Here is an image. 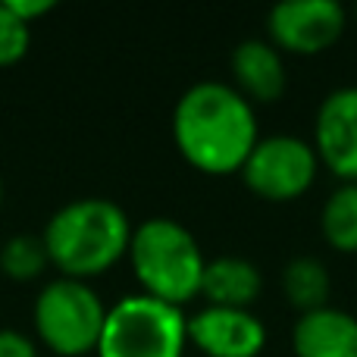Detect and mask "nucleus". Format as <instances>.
<instances>
[{
	"label": "nucleus",
	"mask_w": 357,
	"mask_h": 357,
	"mask_svg": "<svg viewBox=\"0 0 357 357\" xmlns=\"http://www.w3.org/2000/svg\"><path fill=\"white\" fill-rule=\"evenodd\" d=\"M173 138L178 154L210 176L241 169L260 142L251 100L222 82H197L178 98Z\"/></svg>",
	"instance_id": "f257e3e1"
},
{
	"label": "nucleus",
	"mask_w": 357,
	"mask_h": 357,
	"mask_svg": "<svg viewBox=\"0 0 357 357\" xmlns=\"http://www.w3.org/2000/svg\"><path fill=\"white\" fill-rule=\"evenodd\" d=\"M323 238L342 254L357 251V182H342L320 216Z\"/></svg>",
	"instance_id": "4468645a"
},
{
	"label": "nucleus",
	"mask_w": 357,
	"mask_h": 357,
	"mask_svg": "<svg viewBox=\"0 0 357 357\" xmlns=\"http://www.w3.org/2000/svg\"><path fill=\"white\" fill-rule=\"evenodd\" d=\"M107 307L98 291L82 279L60 276L41 289L35 301V329L50 351L82 357L98 351Z\"/></svg>",
	"instance_id": "39448f33"
},
{
	"label": "nucleus",
	"mask_w": 357,
	"mask_h": 357,
	"mask_svg": "<svg viewBox=\"0 0 357 357\" xmlns=\"http://www.w3.org/2000/svg\"><path fill=\"white\" fill-rule=\"evenodd\" d=\"M129 257L144 295L182 307L195 295H201L204 260L197 238L176 220L154 216L132 229Z\"/></svg>",
	"instance_id": "7ed1b4c3"
},
{
	"label": "nucleus",
	"mask_w": 357,
	"mask_h": 357,
	"mask_svg": "<svg viewBox=\"0 0 357 357\" xmlns=\"http://www.w3.org/2000/svg\"><path fill=\"white\" fill-rule=\"evenodd\" d=\"M232 73L241 88V98L270 104L285 91V66L273 41L248 38L232 50Z\"/></svg>",
	"instance_id": "9b49d317"
},
{
	"label": "nucleus",
	"mask_w": 357,
	"mask_h": 357,
	"mask_svg": "<svg viewBox=\"0 0 357 357\" xmlns=\"http://www.w3.org/2000/svg\"><path fill=\"white\" fill-rule=\"evenodd\" d=\"M345 6L335 0H285L270 10L266 29L276 47L291 54H320L339 41Z\"/></svg>",
	"instance_id": "0eeeda50"
},
{
	"label": "nucleus",
	"mask_w": 357,
	"mask_h": 357,
	"mask_svg": "<svg viewBox=\"0 0 357 357\" xmlns=\"http://www.w3.org/2000/svg\"><path fill=\"white\" fill-rule=\"evenodd\" d=\"M31 44V31L22 19H16L6 3L0 0V66H10V63H19L25 54H29Z\"/></svg>",
	"instance_id": "dca6fc26"
},
{
	"label": "nucleus",
	"mask_w": 357,
	"mask_h": 357,
	"mask_svg": "<svg viewBox=\"0 0 357 357\" xmlns=\"http://www.w3.org/2000/svg\"><path fill=\"white\" fill-rule=\"evenodd\" d=\"M285 295L295 304L301 314H310V310L326 307L329 291H333V282H329V273L320 260L314 257H295L289 266H285Z\"/></svg>",
	"instance_id": "ddd939ff"
},
{
	"label": "nucleus",
	"mask_w": 357,
	"mask_h": 357,
	"mask_svg": "<svg viewBox=\"0 0 357 357\" xmlns=\"http://www.w3.org/2000/svg\"><path fill=\"white\" fill-rule=\"evenodd\" d=\"M0 357H38L29 335L16 329H0Z\"/></svg>",
	"instance_id": "f3484780"
},
{
	"label": "nucleus",
	"mask_w": 357,
	"mask_h": 357,
	"mask_svg": "<svg viewBox=\"0 0 357 357\" xmlns=\"http://www.w3.org/2000/svg\"><path fill=\"white\" fill-rule=\"evenodd\" d=\"M0 201H3V182H0Z\"/></svg>",
	"instance_id": "6ab92c4d"
},
{
	"label": "nucleus",
	"mask_w": 357,
	"mask_h": 357,
	"mask_svg": "<svg viewBox=\"0 0 357 357\" xmlns=\"http://www.w3.org/2000/svg\"><path fill=\"white\" fill-rule=\"evenodd\" d=\"M264 276L245 257H216L204 266L201 295L210 307H245L260 295Z\"/></svg>",
	"instance_id": "f8f14e48"
},
{
	"label": "nucleus",
	"mask_w": 357,
	"mask_h": 357,
	"mask_svg": "<svg viewBox=\"0 0 357 357\" xmlns=\"http://www.w3.org/2000/svg\"><path fill=\"white\" fill-rule=\"evenodd\" d=\"M295 357H357V317L339 307L301 314L291 329Z\"/></svg>",
	"instance_id": "9d476101"
},
{
	"label": "nucleus",
	"mask_w": 357,
	"mask_h": 357,
	"mask_svg": "<svg viewBox=\"0 0 357 357\" xmlns=\"http://www.w3.org/2000/svg\"><path fill=\"white\" fill-rule=\"evenodd\" d=\"M3 3H6V10L16 19H22L25 25H31V19L54 10V0H3Z\"/></svg>",
	"instance_id": "a211bd4d"
},
{
	"label": "nucleus",
	"mask_w": 357,
	"mask_h": 357,
	"mask_svg": "<svg viewBox=\"0 0 357 357\" xmlns=\"http://www.w3.org/2000/svg\"><path fill=\"white\" fill-rule=\"evenodd\" d=\"M188 320L182 307L151 295H126L107 307L98 357H182Z\"/></svg>",
	"instance_id": "20e7f679"
},
{
	"label": "nucleus",
	"mask_w": 357,
	"mask_h": 357,
	"mask_svg": "<svg viewBox=\"0 0 357 357\" xmlns=\"http://www.w3.org/2000/svg\"><path fill=\"white\" fill-rule=\"evenodd\" d=\"M188 342L207 357H257L266 345V329L245 307H204L188 320Z\"/></svg>",
	"instance_id": "6e6552de"
},
{
	"label": "nucleus",
	"mask_w": 357,
	"mask_h": 357,
	"mask_svg": "<svg viewBox=\"0 0 357 357\" xmlns=\"http://www.w3.org/2000/svg\"><path fill=\"white\" fill-rule=\"evenodd\" d=\"M47 245L38 235H13L3 248H0V270L16 282H29L38 279L47 270Z\"/></svg>",
	"instance_id": "2eb2a0df"
},
{
	"label": "nucleus",
	"mask_w": 357,
	"mask_h": 357,
	"mask_svg": "<svg viewBox=\"0 0 357 357\" xmlns=\"http://www.w3.org/2000/svg\"><path fill=\"white\" fill-rule=\"evenodd\" d=\"M314 151L342 182H357V88H335L323 98Z\"/></svg>",
	"instance_id": "1a4fd4ad"
},
{
	"label": "nucleus",
	"mask_w": 357,
	"mask_h": 357,
	"mask_svg": "<svg viewBox=\"0 0 357 357\" xmlns=\"http://www.w3.org/2000/svg\"><path fill=\"white\" fill-rule=\"evenodd\" d=\"M317 167L320 157L314 144L295 135H273L254 144L241 167V178L254 195L266 201H291L314 185Z\"/></svg>",
	"instance_id": "423d86ee"
},
{
	"label": "nucleus",
	"mask_w": 357,
	"mask_h": 357,
	"mask_svg": "<svg viewBox=\"0 0 357 357\" xmlns=\"http://www.w3.org/2000/svg\"><path fill=\"white\" fill-rule=\"evenodd\" d=\"M47 257L63 276L82 279L110 270L132 241V222L116 201L82 197L50 216L44 229Z\"/></svg>",
	"instance_id": "f03ea898"
}]
</instances>
